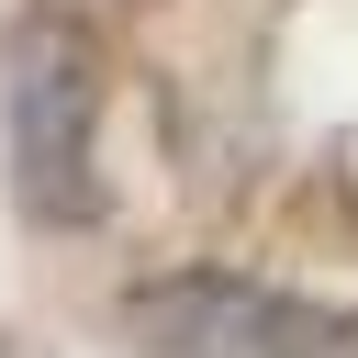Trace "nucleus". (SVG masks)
<instances>
[{"label":"nucleus","instance_id":"f257e3e1","mask_svg":"<svg viewBox=\"0 0 358 358\" xmlns=\"http://www.w3.org/2000/svg\"><path fill=\"white\" fill-rule=\"evenodd\" d=\"M0 123H11V190L34 224H90L101 213V179H90V145H101V67L67 22H22L11 34V67H0Z\"/></svg>","mask_w":358,"mask_h":358},{"label":"nucleus","instance_id":"f03ea898","mask_svg":"<svg viewBox=\"0 0 358 358\" xmlns=\"http://www.w3.org/2000/svg\"><path fill=\"white\" fill-rule=\"evenodd\" d=\"M134 336L168 358H358V313L246 291V280H145Z\"/></svg>","mask_w":358,"mask_h":358}]
</instances>
